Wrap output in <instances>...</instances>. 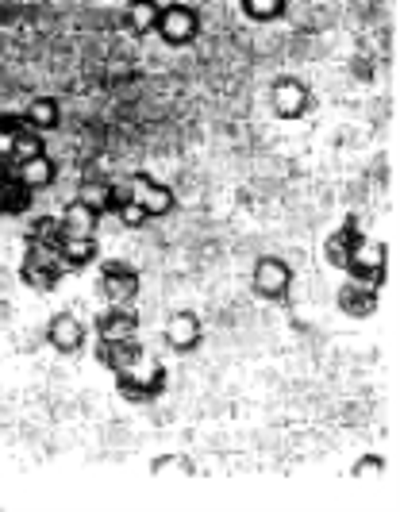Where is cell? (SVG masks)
<instances>
[{"instance_id": "cell-1", "label": "cell", "mask_w": 400, "mask_h": 512, "mask_svg": "<svg viewBox=\"0 0 400 512\" xmlns=\"http://www.w3.org/2000/svg\"><path fill=\"white\" fill-rule=\"evenodd\" d=\"M97 258V239H81L62 228L58 216L35 220L24 235V262H20V278L39 293L58 289L66 274L85 270Z\"/></svg>"}, {"instance_id": "cell-2", "label": "cell", "mask_w": 400, "mask_h": 512, "mask_svg": "<svg viewBox=\"0 0 400 512\" xmlns=\"http://www.w3.org/2000/svg\"><path fill=\"white\" fill-rule=\"evenodd\" d=\"M324 258L335 270H343L350 282H362V285H370V289H381V285H385V274H389L385 247L366 239L358 216H347L339 228L327 235Z\"/></svg>"}, {"instance_id": "cell-3", "label": "cell", "mask_w": 400, "mask_h": 512, "mask_svg": "<svg viewBox=\"0 0 400 512\" xmlns=\"http://www.w3.org/2000/svg\"><path fill=\"white\" fill-rule=\"evenodd\" d=\"M154 31L162 43L170 47H185L193 43L200 31V16L189 8V4H158V20H154Z\"/></svg>"}, {"instance_id": "cell-4", "label": "cell", "mask_w": 400, "mask_h": 512, "mask_svg": "<svg viewBox=\"0 0 400 512\" xmlns=\"http://www.w3.org/2000/svg\"><path fill=\"white\" fill-rule=\"evenodd\" d=\"M116 389L131 405H150V401H158L166 393V366L154 362L147 374H139V366H131L124 374H116Z\"/></svg>"}, {"instance_id": "cell-5", "label": "cell", "mask_w": 400, "mask_h": 512, "mask_svg": "<svg viewBox=\"0 0 400 512\" xmlns=\"http://www.w3.org/2000/svg\"><path fill=\"white\" fill-rule=\"evenodd\" d=\"M35 201V189H27L20 166L8 151H0V216H24Z\"/></svg>"}, {"instance_id": "cell-6", "label": "cell", "mask_w": 400, "mask_h": 512, "mask_svg": "<svg viewBox=\"0 0 400 512\" xmlns=\"http://www.w3.org/2000/svg\"><path fill=\"white\" fill-rule=\"evenodd\" d=\"M100 297L108 305H131L139 297V270L120 262V258L104 262V270H100Z\"/></svg>"}, {"instance_id": "cell-7", "label": "cell", "mask_w": 400, "mask_h": 512, "mask_svg": "<svg viewBox=\"0 0 400 512\" xmlns=\"http://www.w3.org/2000/svg\"><path fill=\"white\" fill-rule=\"evenodd\" d=\"M289 289H293V270H289V262H281V258H274V255L254 262V293H258L262 301H285Z\"/></svg>"}, {"instance_id": "cell-8", "label": "cell", "mask_w": 400, "mask_h": 512, "mask_svg": "<svg viewBox=\"0 0 400 512\" xmlns=\"http://www.w3.org/2000/svg\"><path fill=\"white\" fill-rule=\"evenodd\" d=\"M127 193H131V201L147 212V220L150 216H166L170 208H174V193L162 185V181H154L150 174H131L127 178Z\"/></svg>"}, {"instance_id": "cell-9", "label": "cell", "mask_w": 400, "mask_h": 512, "mask_svg": "<svg viewBox=\"0 0 400 512\" xmlns=\"http://www.w3.org/2000/svg\"><path fill=\"white\" fill-rule=\"evenodd\" d=\"M143 343H139V335H127V339H108V343H100L97 347V362L100 366H108V374H124L131 366H139L143 362Z\"/></svg>"}, {"instance_id": "cell-10", "label": "cell", "mask_w": 400, "mask_h": 512, "mask_svg": "<svg viewBox=\"0 0 400 512\" xmlns=\"http://www.w3.org/2000/svg\"><path fill=\"white\" fill-rule=\"evenodd\" d=\"M308 104H312V93L304 81H297V77L274 81V112L281 120H300L308 112Z\"/></svg>"}, {"instance_id": "cell-11", "label": "cell", "mask_w": 400, "mask_h": 512, "mask_svg": "<svg viewBox=\"0 0 400 512\" xmlns=\"http://www.w3.org/2000/svg\"><path fill=\"white\" fill-rule=\"evenodd\" d=\"M47 339L58 355H77L85 347V328H81V320L74 312H58L47 324Z\"/></svg>"}, {"instance_id": "cell-12", "label": "cell", "mask_w": 400, "mask_h": 512, "mask_svg": "<svg viewBox=\"0 0 400 512\" xmlns=\"http://www.w3.org/2000/svg\"><path fill=\"white\" fill-rule=\"evenodd\" d=\"M200 339H204V332H200V320L197 312H174L170 320H166V343L174 347L177 355H189L193 347H200Z\"/></svg>"}, {"instance_id": "cell-13", "label": "cell", "mask_w": 400, "mask_h": 512, "mask_svg": "<svg viewBox=\"0 0 400 512\" xmlns=\"http://www.w3.org/2000/svg\"><path fill=\"white\" fill-rule=\"evenodd\" d=\"M97 335H100V343L139 335V312H131L127 305H112L108 312H100L97 316Z\"/></svg>"}, {"instance_id": "cell-14", "label": "cell", "mask_w": 400, "mask_h": 512, "mask_svg": "<svg viewBox=\"0 0 400 512\" xmlns=\"http://www.w3.org/2000/svg\"><path fill=\"white\" fill-rule=\"evenodd\" d=\"M377 293H381V289H370V285H362V282H347L339 289V308H343L347 316L366 320V316L377 312Z\"/></svg>"}, {"instance_id": "cell-15", "label": "cell", "mask_w": 400, "mask_h": 512, "mask_svg": "<svg viewBox=\"0 0 400 512\" xmlns=\"http://www.w3.org/2000/svg\"><path fill=\"white\" fill-rule=\"evenodd\" d=\"M112 193H116V181L108 178H85V185H81V193H77V201L81 205H89L97 216H104L108 208H112Z\"/></svg>"}, {"instance_id": "cell-16", "label": "cell", "mask_w": 400, "mask_h": 512, "mask_svg": "<svg viewBox=\"0 0 400 512\" xmlns=\"http://www.w3.org/2000/svg\"><path fill=\"white\" fill-rule=\"evenodd\" d=\"M20 166V178L27 181V189H47L50 181H54V162H50L47 154H39V158H27V162H16Z\"/></svg>"}, {"instance_id": "cell-17", "label": "cell", "mask_w": 400, "mask_h": 512, "mask_svg": "<svg viewBox=\"0 0 400 512\" xmlns=\"http://www.w3.org/2000/svg\"><path fill=\"white\" fill-rule=\"evenodd\" d=\"M27 120L35 131H54L62 124V108L50 101V97H39V101L27 104Z\"/></svg>"}, {"instance_id": "cell-18", "label": "cell", "mask_w": 400, "mask_h": 512, "mask_svg": "<svg viewBox=\"0 0 400 512\" xmlns=\"http://www.w3.org/2000/svg\"><path fill=\"white\" fill-rule=\"evenodd\" d=\"M154 20H158V4H154V0H131V8H127V24H131L135 35L154 31Z\"/></svg>"}, {"instance_id": "cell-19", "label": "cell", "mask_w": 400, "mask_h": 512, "mask_svg": "<svg viewBox=\"0 0 400 512\" xmlns=\"http://www.w3.org/2000/svg\"><path fill=\"white\" fill-rule=\"evenodd\" d=\"M243 12L258 24H270L277 16H285V0H243Z\"/></svg>"}, {"instance_id": "cell-20", "label": "cell", "mask_w": 400, "mask_h": 512, "mask_svg": "<svg viewBox=\"0 0 400 512\" xmlns=\"http://www.w3.org/2000/svg\"><path fill=\"white\" fill-rule=\"evenodd\" d=\"M381 466H385V459H377V455H366V459L354 462V478H362V474H381Z\"/></svg>"}]
</instances>
